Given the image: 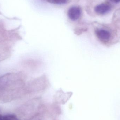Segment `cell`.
Masks as SVG:
<instances>
[{"label":"cell","mask_w":120,"mask_h":120,"mask_svg":"<svg viewBox=\"0 0 120 120\" xmlns=\"http://www.w3.org/2000/svg\"><path fill=\"white\" fill-rule=\"evenodd\" d=\"M114 25L115 27L120 32V16L116 15L114 19Z\"/></svg>","instance_id":"277c9868"},{"label":"cell","mask_w":120,"mask_h":120,"mask_svg":"<svg viewBox=\"0 0 120 120\" xmlns=\"http://www.w3.org/2000/svg\"><path fill=\"white\" fill-rule=\"evenodd\" d=\"M4 120H18L17 118L13 115H8L3 117Z\"/></svg>","instance_id":"8992f818"},{"label":"cell","mask_w":120,"mask_h":120,"mask_svg":"<svg viewBox=\"0 0 120 120\" xmlns=\"http://www.w3.org/2000/svg\"><path fill=\"white\" fill-rule=\"evenodd\" d=\"M94 33L98 41L106 47H111L120 42V32L115 27L103 26L98 27Z\"/></svg>","instance_id":"6da1fadb"},{"label":"cell","mask_w":120,"mask_h":120,"mask_svg":"<svg viewBox=\"0 0 120 120\" xmlns=\"http://www.w3.org/2000/svg\"><path fill=\"white\" fill-rule=\"evenodd\" d=\"M81 12V9L79 8L77 6H73L68 10V15L71 20L76 21L79 18Z\"/></svg>","instance_id":"7a4b0ae2"},{"label":"cell","mask_w":120,"mask_h":120,"mask_svg":"<svg viewBox=\"0 0 120 120\" xmlns=\"http://www.w3.org/2000/svg\"><path fill=\"white\" fill-rule=\"evenodd\" d=\"M110 0L114 3H118L120 2V0Z\"/></svg>","instance_id":"52a82bcc"},{"label":"cell","mask_w":120,"mask_h":120,"mask_svg":"<svg viewBox=\"0 0 120 120\" xmlns=\"http://www.w3.org/2000/svg\"><path fill=\"white\" fill-rule=\"evenodd\" d=\"M111 10V6L107 4L103 3L97 6L95 8V11L100 15H104L108 13Z\"/></svg>","instance_id":"3957f363"},{"label":"cell","mask_w":120,"mask_h":120,"mask_svg":"<svg viewBox=\"0 0 120 120\" xmlns=\"http://www.w3.org/2000/svg\"><path fill=\"white\" fill-rule=\"evenodd\" d=\"M47 1L51 3L59 5L65 4L67 2V0H47Z\"/></svg>","instance_id":"5b68a950"},{"label":"cell","mask_w":120,"mask_h":120,"mask_svg":"<svg viewBox=\"0 0 120 120\" xmlns=\"http://www.w3.org/2000/svg\"><path fill=\"white\" fill-rule=\"evenodd\" d=\"M0 120H4L3 117L0 115Z\"/></svg>","instance_id":"ba28073f"}]
</instances>
